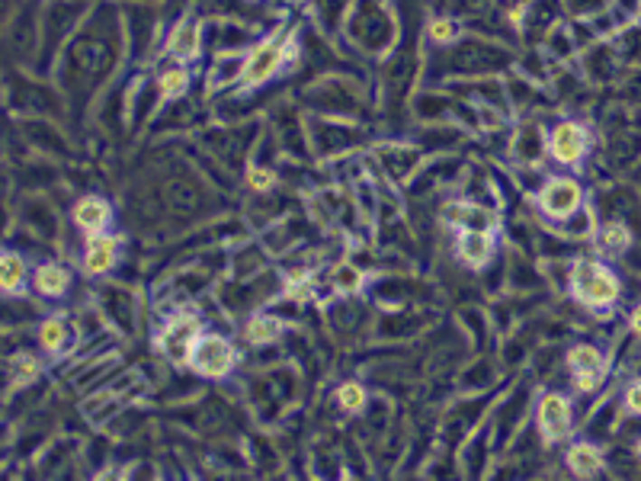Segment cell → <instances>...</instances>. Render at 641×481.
Listing matches in <instances>:
<instances>
[{"label":"cell","instance_id":"obj_1","mask_svg":"<svg viewBox=\"0 0 641 481\" xmlns=\"http://www.w3.org/2000/svg\"><path fill=\"white\" fill-rule=\"evenodd\" d=\"M571 292L587 308H609L619 298L622 283L616 269L599 257H578L571 267Z\"/></svg>","mask_w":641,"mask_h":481},{"label":"cell","instance_id":"obj_2","mask_svg":"<svg viewBox=\"0 0 641 481\" xmlns=\"http://www.w3.org/2000/svg\"><path fill=\"white\" fill-rule=\"evenodd\" d=\"M296 55V45L289 42V29H276L267 39L247 52L244 64H240V84L247 87H260L267 80H273L279 74V68L286 64V58Z\"/></svg>","mask_w":641,"mask_h":481},{"label":"cell","instance_id":"obj_3","mask_svg":"<svg viewBox=\"0 0 641 481\" xmlns=\"http://www.w3.org/2000/svg\"><path fill=\"white\" fill-rule=\"evenodd\" d=\"M186 363L205 379H225L238 363V350L231 347V340L222 334H199L190 344Z\"/></svg>","mask_w":641,"mask_h":481},{"label":"cell","instance_id":"obj_4","mask_svg":"<svg viewBox=\"0 0 641 481\" xmlns=\"http://www.w3.org/2000/svg\"><path fill=\"white\" fill-rule=\"evenodd\" d=\"M539 212L549 222H568L584 209V186L574 177H549L539 190Z\"/></svg>","mask_w":641,"mask_h":481},{"label":"cell","instance_id":"obj_5","mask_svg":"<svg viewBox=\"0 0 641 481\" xmlns=\"http://www.w3.org/2000/svg\"><path fill=\"white\" fill-rule=\"evenodd\" d=\"M590 148V128L578 119H561L549 132V155L561 167H578Z\"/></svg>","mask_w":641,"mask_h":481},{"label":"cell","instance_id":"obj_6","mask_svg":"<svg viewBox=\"0 0 641 481\" xmlns=\"http://www.w3.org/2000/svg\"><path fill=\"white\" fill-rule=\"evenodd\" d=\"M536 424L545 443H558L571 430V398L561 391H545L536 404Z\"/></svg>","mask_w":641,"mask_h":481},{"label":"cell","instance_id":"obj_7","mask_svg":"<svg viewBox=\"0 0 641 481\" xmlns=\"http://www.w3.org/2000/svg\"><path fill=\"white\" fill-rule=\"evenodd\" d=\"M119 263V238L116 234H87L84 248V269L90 277H106L109 269Z\"/></svg>","mask_w":641,"mask_h":481},{"label":"cell","instance_id":"obj_8","mask_svg":"<svg viewBox=\"0 0 641 481\" xmlns=\"http://www.w3.org/2000/svg\"><path fill=\"white\" fill-rule=\"evenodd\" d=\"M71 219H74V225H78L84 234H99L109 228V222H113V205L106 203L103 196L87 193V196H80L78 203H74Z\"/></svg>","mask_w":641,"mask_h":481},{"label":"cell","instance_id":"obj_9","mask_svg":"<svg viewBox=\"0 0 641 481\" xmlns=\"http://www.w3.org/2000/svg\"><path fill=\"white\" fill-rule=\"evenodd\" d=\"M456 254L468 267H485L494 257V234L487 228H462L456 238Z\"/></svg>","mask_w":641,"mask_h":481},{"label":"cell","instance_id":"obj_10","mask_svg":"<svg viewBox=\"0 0 641 481\" xmlns=\"http://www.w3.org/2000/svg\"><path fill=\"white\" fill-rule=\"evenodd\" d=\"M199 42H203V26H199V20L186 16V20L176 23L174 33H170L167 55L176 58L180 64H186V61H193V58L199 55Z\"/></svg>","mask_w":641,"mask_h":481},{"label":"cell","instance_id":"obj_11","mask_svg":"<svg viewBox=\"0 0 641 481\" xmlns=\"http://www.w3.org/2000/svg\"><path fill=\"white\" fill-rule=\"evenodd\" d=\"M71 286V273L61 267V263H42V267L33 273V289L45 298H61Z\"/></svg>","mask_w":641,"mask_h":481},{"label":"cell","instance_id":"obj_12","mask_svg":"<svg viewBox=\"0 0 641 481\" xmlns=\"http://www.w3.org/2000/svg\"><path fill=\"white\" fill-rule=\"evenodd\" d=\"M568 468H571L578 478H593V475L603 472V456H599V449L593 443L578 439V443H571V449H568Z\"/></svg>","mask_w":641,"mask_h":481},{"label":"cell","instance_id":"obj_13","mask_svg":"<svg viewBox=\"0 0 641 481\" xmlns=\"http://www.w3.org/2000/svg\"><path fill=\"white\" fill-rule=\"evenodd\" d=\"M632 248V231L622 222H607L597 228V250L603 257H619Z\"/></svg>","mask_w":641,"mask_h":481},{"label":"cell","instance_id":"obj_14","mask_svg":"<svg viewBox=\"0 0 641 481\" xmlns=\"http://www.w3.org/2000/svg\"><path fill=\"white\" fill-rule=\"evenodd\" d=\"M26 279H29V267L16 250H7L4 260H0V286L7 296H20L26 292Z\"/></svg>","mask_w":641,"mask_h":481},{"label":"cell","instance_id":"obj_15","mask_svg":"<svg viewBox=\"0 0 641 481\" xmlns=\"http://www.w3.org/2000/svg\"><path fill=\"white\" fill-rule=\"evenodd\" d=\"M568 366H571V373L603 375L607 373V356H603L599 347H593V344H578V347L568 350Z\"/></svg>","mask_w":641,"mask_h":481},{"label":"cell","instance_id":"obj_16","mask_svg":"<svg viewBox=\"0 0 641 481\" xmlns=\"http://www.w3.org/2000/svg\"><path fill=\"white\" fill-rule=\"evenodd\" d=\"M199 337V321L193 318V315H180V318H174L167 325V331H164V344H167L170 350H174V344L180 340V347H184V354H190V344Z\"/></svg>","mask_w":641,"mask_h":481},{"label":"cell","instance_id":"obj_17","mask_svg":"<svg viewBox=\"0 0 641 481\" xmlns=\"http://www.w3.org/2000/svg\"><path fill=\"white\" fill-rule=\"evenodd\" d=\"M71 340V327L64 325L61 318H45L42 327H39V344H42L45 354H61Z\"/></svg>","mask_w":641,"mask_h":481},{"label":"cell","instance_id":"obj_18","mask_svg":"<svg viewBox=\"0 0 641 481\" xmlns=\"http://www.w3.org/2000/svg\"><path fill=\"white\" fill-rule=\"evenodd\" d=\"M190 80H193V74L186 71V64H176V68H170V71H164L161 78H157L161 97L164 99H180L186 90H190Z\"/></svg>","mask_w":641,"mask_h":481},{"label":"cell","instance_id":"obj_19","mask_svg":"<svg viewBox=\"0 0 641 481\" xmlns=\"http://www.w3.org/2000/svg\"><path fill=\"white\" fill-rule=\"evenodd\" d=\"M279 334H282V325H279V318H273V315H254L250 325H247V337H250V344H273Z\"/></svg>","mask_w":641,"mask_h":481},{"label":"cell","instance_id":"obj_20","mask_svg":"<svg viewBox=\"0 0 641 481\" xmlns=\"http://www.w3.org/2000/svg\"><path fill=\"white\" fill-rule=\"evenodd\" d=\"M427 33H430V39L437 45H452L458 39V33H462V26H458V20H452V16H437V20H430Z\"/></svg>","mask_w":641,"mask_h":481},{"label":"cell","instance_id":"obj_21","mask_svg":"<svg viewBox=\"0 0 641 481\" xmlns=\"http://www.w3.org/2000/svg\"><path fill=\"white\" fill-rule=\"evenodd\" d=\"M337 401L346 414H360V410L366 408V389H363L360 382H344L337 391Z\"/></svg>","mask_w":641,"mask_h":481},{"label":"cell","instance_id":"obj_22","mask_svg":"<svg viewBox=\"0 0 641 481\" xmlns=\"http://www.w3.org/2000/svg\"><path fill=\"white\" fill-rule=\"evenodd\" d=\"M247 184L257 193H269L276 186V174L269 167H250L247 170Z\"/></svg>","mask_w":641,"mask_h":481},{"label":"cell","instance_id":"obj_23","mask_svg":"<svg viewBox=\"0 0 641 481\" xmlns=\"http://www.w3.org/2000/svg\"><path fill=\"white\" fill-rule=\"evenodd\" d=\"M334 279H337V289H344V292H356L363 286V273L353 267H340Z\"/></svg>","mask_w":641,"mask_h":481},{"label":"cell","instance_id":"obj_24","mask_svg":"<svg viewBox=\"0 0 641 481\" xmlns=\"http://www.w3.org/2000/svg\"><path fill=\"white\" fill-rule=\"evenodd\" d=\"M622 401H626V410H628V414L641 418V379H635V382L628 385V389H626V398H622Z\"/></svg>","mask_w":641,"mask_h":481},{"label":"cell","instance_id":"obj_25","mask_svg":"<svg viewBox=\"0 0 641 481\" xmlns=\"http://www.w3.org/2000/svg\"><path fill=\"white\" fill-rule=\"evenodd\" d=\"M35 373H39V360H35V356H20V360H16V382L33 379Z\"/></svg>","mask_w":641,"mask_h":481},{"label":"cell","instance_id":"obj_26","mask_svg":"<svg viewBox=\"0 0 641 481\" xmlns=\"http://www.w3.org/2000/svg\"><path fill=\"white\" fill-rule=\"evenodd\" d=\"M603 375H593V373H574V389L578 391H593L599 385Z\"/></svg>","mask_w":641,"mask_h":481},{"label":"cell","instance_id":"obj_27","mask_svg":"<svg viewBox=\"0 0 641 481\" xmlns=\"http://www.w3.org/2000/svg\"><path fill=\"white\" fill-rule=\"evenodd\" d=\"M628 327H632V334H638L641 337V305L638 308H632V315H628Z\"/></svg>","mask_w":641,"mask_h":481},{"label":"cell","instance_id":"obj_28","mask_svg":"<svg viewBox=\"0 0 641 481\" xmlns=\"http://www.w3.org/2000/svg\"><path fill=\"white\" fill-rule=\"evenodd\" d=\"M635 456H638V459H641V439H638V443H635Z\"/></svg>","mask_w":641,"mask_h":481}]
</instances>
